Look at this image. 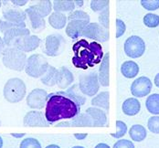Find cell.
<instances>
[{
  "label": "cell",
  "instance_id": "cell-37",
  "mask_svg": "<svg viewBox=\"0 0 159 148\" xmlns=\"http://www.w3.org/2000/svg\"><path fill=\"white\" fill-rule=\"evenodd\" d=\"M99 24L106 29H109V7L105 8L99 14Z\"/></svg>",
  "mask_w": 159,
  "mask_h": 148
},
{
  "label": "cell",
  "instance_id": "cell-33",
  "mask_svg": "<svg viewBox=\"0 0 159 148\" xmlns=\"http://www.w3.org/2000/svg\"><path fill=\"white\" fill-rule=\"evenodd\" d=\"M16 28H20V29H26L27 25L26 23H22V24H14V23H10L7 22L6 20H4L3 18L0 19V32H2L3 34L11 29H16Z\"/></svg>",
  "mask_w": 159,
  "mask_h": 148
},
{
  "label": "cell",
  "instance_id": "cell-47",
  "mask_svg": "<svg viewBox=\"0 0 159 148\" xmlns=\"http://www.w3.org/2000/svg\"><path fill=\"white\" fill-rule=\"evenodd\" d=\"M94 148H110V146L106 144H103V143H101V144H98Z\"/></svg>",
  "mask_w": 159,
  "mask_h": 148
},
{
  "label": "cell",
  "instance_id": "cell-49",
  "mask_svg": "<svg viewBox=\"0 0 159 148\" xmlns=\"http://www.w3.org/2000/svg\"><path fill=\"white\" fill-rule=\"evenodd\" d=\"M155 84H156L157 87L159 88V73H157L156 75V77H155Z\"/></svg>",
  "mask_w": 159,
  "mask_h": 148
},
{
  "label": "cell",
  "instance_id": "cell-25",
  "mask_svg": "<svg viewBox=\"0 0 159 148\" xmlns=\"http://www.w3.org/2000/svg\"><path fill=\"white\" fill-rule=\"evenodd\" d=\"M121 72L127 79L134 78L139 73V66L132 61H125L121 66Z\"/></svg>",
  "mask_w": 159,
  "mask_h": 148
},
{
  "label": "cell",
  "instance_id": "cell-46",
  "mask_svg": "<svg viewBox=\"0 0 159 148\" xmlns=\"http://www.w3.org/2000/svg\"><path fill=\"white\" fill-rule=\"evenodd\" d=\"M87 133H83V134H79V133H75L74 134V136H75V138H77V139H79V140H82V139H85L86 137H87Z\"/></svg>",
  "mask_w": 159,
  "mask_h": 148
},
{
  "label": "cell",
  "instance_id": "cell-18",
  "mask_svg": "<svg viewBox=\"0 0 159 148\" xmlns=\"http://www.w3.org/2000/svg\"><path fill=\"white\" fill-rule=\"evenodd\" d=\"M85 114L90 117L93 123V127H103L107 125V115L102 109L90 107L86 109Z\"/></svg>",
  "mask_w": 159,
  "mask_h": 148
},
{
  "label": "cell",
  "instance_id": "cell-32",
  "mask_svg": "<svg viewBox=\"0 0 159 148\" xmlns=\"http://www.w3.org/2000/svg\"><path fill=\"white\" fill-rule=\"evenodd\" d=\"M69 22L72 21V20H83V21H87L90 23V16L89 14H87L86 12L82 11V10H75L72 11L69 14V16H67Z\"/></svg>",
  "mask_w": 159,
  "mask_h": 148
},
{
  "label": "cell",
  "instance_id": "cell-51",
  "mask_svg": "<svg viewBox=\"0 0 159 148\" xmlns=\"http://www.w3.org/2000/svg\"><path fill=\"white\" fill-rule=\"evenodd\" d=\"M46 148H61L59 146L57 145H50V146H48Z\"/></svg>",
  "mask_w": 159,
  "mask_h": 148
},
{
  "label": "cell",
  "instance_id": "cell-48",
  "mask_svg": "<svg viewBox=\"0 0 159 148\" xmlns=\"http://www.w3.org/2000/svg\"><path fill=\"white\" fill-rule=\"evenodd\" d=\"M83 3H84V1H82V0H76V1H74V4H75V7L76 6H78V7H82L83 6Z\"/></svg>",
  "mask_w": 159,
  "mask_h": 148
},
{
  "label": "cell",
  "instance_id": "cell-1",
  "mask_svg": "<svg viewBox=\"0 0 159 148\" xmlns=\"http://www.w3.org/2000/svg\"><path fill=\"white\" fill-rule=\"evenodd\" d=\"M80 113V107L77 106L70 99L56 93L48 94L45 107V117L49 124L61 120L72 119Z\"/></svg>",
  "mask_w": 159,
  "mask_h": 148
},
{
  "label": "cell",
  "instance_id": "cell-26",
  "mask_svg": "<svg viewBox=\"0 0 159 148\" xmlns=\"http://www.w3.org/2000/svg\"><path fill=\"white\" fill-rule=\"evenodd\" d=\"M58 74H59V70H57L54 66L49 65L45 74L40 78V81L46 86L53 87L57 83Z\"/></svg>",
  "mask_w": 159,
  "mask_h": 148
},
{
  "label": "cell",
  "instance_id": "cell-28",
  "mask_svg": "<svg viewBox=\"0 0 159 148\" xmlns=\"http://www.w3.org/2000/svg\"><path fill=\"white\" fill-rule=\"evenodd\" d=\"M52 8L54 12H72L75 9V4L72 0H55L52 2Z\"/></svg>",
  "mask_w": 159,
  "mask_h": 148
},
{
  "label": "cell",
  "instance_id": "cell-20",
  "mask_svg": "<svg viewBox=\"0 0 159 148\" xmlns=\"http://www.w3.org/2000/svg\"><path fill=\"white\" fill-rule=\"evenodd\" d=\"M88 24L89 22L83 20L70 21L66 26V34L72 39H78L82 37V32Z\"/></svg>",
  "mask_w": 159,
  "mask_h": 148
},
{
  "label": "cell",
  "instance_id": "cell-27",
  "mask_svg": "<svg viewBox=\"0 0 159 148\" xmlns=\"http://www.w3.org/2000/svg\"><path fill=\"white\" fill-rule=\"evenodd\" d=\"M109 92H102L92 99V105L96 108L103 109L106 112L109 111Z\"/></svg>",
  "mask_w": 159,
  "mask_h": 148
},
{
  "label": "cell",
  "instance_id": "cell-50",
  "mask_svg": "<svg viewBox=\"0 0 159 148\" xmlns=\"http://www.w3.org/2000/svg\"><path fill=\"white\" fill-rule=\"evenodd\" d=\"M11 135L14 136V137H16V138H19V137H23V136L25 135V133H21V134H15V133H12Z\"/></svg>",
  "mask_w": 159,
  "mask_h": 148
},
{
  "label": "cell",
  "instance_id": "cell-38",
  "mask_svg": "<svg viewBox=\"0 0 159 148\" xmlns=\"http://www.w3.org/2000/svg\"><path fill=\"white\" fill-rule=\"evenodd\" d=\"M19 148H41V145L37 139L30 137L24 139L21 142Z\"/></svg>",
  "mask_w": 159,
  "mask_h": 148
},
{
  "label": "cell",
  "instance_id": "cell-10",
  "mask_svg": "<svg viewBox=\"0 0 159 148\" xmlns=\"http://www.w3.org/2000/svg\"><path fill=\"white\" fill-rule=\"evenodd\" d=\"M48 101V93L43 89H34L27 97V104L32 109H43L46 107Z\"/></svg>",
  "mask_w": 159,
  "mask_h": 148
},
{
  "label": "cell",
  "instance_id": "cell-34",
  "mask_svg": "<svg viewBox=\"0 0 159 148\" xmlns=\"http://www.w3.org/2000/svg\"><path fill=\"white\" fill-rule=\"evenodd\" d=\"M143 23L148 28H157L159 26V16L153 13H148L143 16Z\"/></svg>",
  "mask_w": 159,
  "mask_h": 148
},
{
  "label": "cell",
  "instance_id": "cell-12",
  "mask_svg": "<svg viewBox=\"0 0 159 148\" xmlns=\"http://www.w3.org/2000/svg\"><path fill=\"white\" fill-rule=\"evenodd\" d=\"M30 30L27 28L26 29H20V28L11 29L4 33L3 40L7 48H15L16 43L22 38L26 36H30Z\"/></svg>",
  "mask_w": 159,
  "mask_h": 148
},
{
  "label": "cell",
  "instance_id": "cell-44",
  "mask_svg": "<svg viewBox=\"0 0 159 148\" xmlns=\"http://www.w3.org/2000/svg\"><path fill=\"white\" fill-rule=\"evenodd\" d=\"M13 6H16V7H23L28 3V0H12L11 1Z\"/></svg>",
  "mask_w": 159,
  "mask_h": 148
},
{
  "label": "cell",
  "instance_id": "cell-9",
  "mask_svg": "<svg viewBox=\"0 0 159 148\" xmlns=\"http://www.w3.org/2000/svg\"><path fill=\"white\" fill-rule=\"evenodd\" d=\"M82 37L103 43L109 40L110 35L109 30L102 27L99 23H89L82 32Z\"/></svg>",
  "mask_w": 159,
  "mask_h": 148
},
{
  "label": "cell",
  "instance_id": "cell-55",
  "mask_svg": "<svg viewBox=\"0 0 159 148\" xmlns=\"http://www.w3.org/2000/svg\"><path fill=\"white\" fill-rule=\"evenodd\" d=\"M0 125H1V121H0Z\"/></svg>",
  "mask_w": 159,
  "mask_h": 148
},
{
  "label": "cell",
  "instance_id": "cell-8",
  "mask_svg": "<svg viewBox=\"0 0 159 148\" xmlns=\"http://www.w3.org/2000/svg\"><path fill=\"white\" fill-rule=\"evenodd\" d=\"M145 51V43L138 36H131L125 40V52L128 57L137 59L143 56Z\"/></svg>",
  "mask_w": 159,
  "mask_h": 148
},
{
  "label": "cell",
  "instance_id": "cell-39",
  "mask_svg": "<svg viewBox=\"0 0 159 148\" xmlns=\"http://www.w3.org/2000/svg\"><path fill=\"white\" fill-rule=\"evenodd\" d=\"M147 127L150 132L154 133H159V116H153L149 118Z\"/></svg>",
  "mask_w": 159,
  "mask_h": 148
},
{
  "label": "cell",
  "instance_id": "cell-36",
  "mask_svg": "<svg viewBox=\"0 0 159 148\" xmlns=\"http://www.w3.org/2000/svg\"><path fill=\"white\" fill-rule=\"evenodd\" d=\"M115 125H116L117 131H116V132L110 133L111 136L114 137V138H121V137H123L126 133V132H127V125H126V123L122 122V121H116Z\"/></svg>",
  "mask_w": 159,
  "mask_h": 148
},
{
  "label": "cell",
  "instance_id": "cell-54",
  "mask_svg": "<svg viewBox=\"0 0 159 148\" xmlns=\"http://www.w3.org/2000/svg\"><path fill=\"white\" fill-rule=\"evenodd\" d=\"M2 6V1H0V7Z\"/></svg>",
  "mask_w": 159,
  "mask_h": 148
},
{
  "label": "cell",
  "instance_id": "cell-40",
  "mask_svg": "<svg viewBox=\"0 0 159 148\" xmlns=\"http://www.w3.org/2000/svg\"><path fill=\"white\" fill-rule=\"evenodd\" d=\"M141 5L146 10L154 11L159 8V0H142Z\"/></svg>",
  "mask_w": 159,
  "mask_h": 148
},
{
  "label": "cell",
  "instance_id": "cell-15",
  "mask_svg": "<svg viewBox=\"0 0 159 148\" xmlns=\"http://www.w3.org/2000/svg\"><path fill=\"white\" fill-rule=\"evenodd\" d=\"M3 19L14 24H22L26 23L25 21L27 20V15L25 10L23 11L18 8L7 7L3 9Z\"/></svg>",
  "mask_w": 159,
  "mask_h": 148
},
{
  "label": "cell",
  "instance_id": "cell-42",
  "mask_svg": "<svg viewBox=\"0 0 159 148\" xmlns=\"http://www.w3.org/2000/svg\"><path fill=\"white\" fill-rule=\"evenodd\" d=\"M112 148H134V145L133 144V142L129 141L127 139H123L117 141L113 145Z\"/></svg>",
  "mask_w": 159,
  "mask_h": 148
},
{
  "label": "cell",
  "instance_id": "cell-53",
  "mask_svg": "<svg viewBox=\"0 0 159 148\" xmlns=\"http://www.w3.org/2000/svg\"><path fill=\"white\" fill-rule=\"evenodd\" d=\"M72 148H84L83 146H73Z\"/></svg>",
  "mask_w": 159,
  "mask_h": 148
},
{
  "label": "cell",
  "instance_id": "cell-45",
  "mask_svg": "<svg viewBox=\"0 0 159 148\" xmlns=\"http://www.w3.org/2000/svg\"><path fill=\"white\" fill-rule=\"evenodd\" d=\"M6 49H7V46H6V44H5V42H4L3 38H0V58L3 57V54H4Z\"/></svg>",
  "mask_w": 159,
  "mask_h": 148
},
{
  "label": "cell",
  "instance_id": "cell-5",
  "mask_svg": "<svg viewBox=\"0 0 159 148\" xmlns=\"http://www.w3.org/2000/svg\"><path fill=\"white\" fill-rule=\"evenodd\" d=\"M48 60L42 54H33L27 60L26 73L31 78H41L48 68Z\"/></svg>",
  "mask_w": 159,
  "mask_h": 148
},
{
  "label": "cell",
  "instance_id": "cell-41",
  "mask_svg": "<svg viewBox=\"0 0 159 148\" xmlns=\"http://www.w3.org/2000/svg\"><path fill=\"white\" fill-rule=\"evenodd\" d=\"M115 26H116L115 37H116V38H118L122 37L125 34V30H126V26H125V22L122 19H120V18H116V20H115Z\"/></svg>",
  "mask_w": 159,
  "mask_h": 148
},
{
  "label": "cell",
  "instance_id": "cell-30",
  "mask_svg": "<svg viewBox=\"0 0 159 148\" xmlns=\"http://www.w3.org/2000/svg\"><path fill=\"white\" fill-rule=\"evenodd\" d=\"M33 9H35L39 15L43 17L50 15L51 10H52V2L49 0H43V1H39L36 5L31 6Z\"/></svg>",
  "mask_w": 159,
  "mask_h": 148
},
{
  "label": "cell",
  "instance_id": "cell-19",
  "mask_svg": "<svg viewBox=\"0 0 159 148\" xmlns=\"http://www.w3.org/2000/svg\"><path fill=\"white\" fill-rule=\"evenodd\" d=\"M58 93L61 94V95H63V96L67 97V98L70 99L79 107L84 105V103L86 102V96L80 90L78 83L73 84L71 87H70L65 92H58Z\"/></svg>",
  "mask_w": 159,
  "mask_h": 148
},
{
  "label": "cell",
  "instance_id": "cell-2",
  "mask_svg": "<svg viewBox=\"0 0 159 148\" xmlns=\"http://www.w3.org/2000/svg\"><path fill=\"white\" fill-rule=\"evenodd\" d=\"M72 49L75 54L74 56L79 58L88 67L99 64L104 56L102 45L96 41L89 43L86 39H80L73 45Z\"/></svg>",
  "mask_w": 159,
  "mask_h": 148
},
{
  "label": "cell",
  "instance_id": "cell-7",
  "mask_svg": "<svg viewBox=\"0 0 159 148\" xmlns=\"http://www.w3.org/2000/svg\"><path fill=\"white\" fill-rule=\"evenodd\" d=\"M79 87L85 96H94L100 89L98 73L96 71L89 74H82L79 78Z\"/></svg>",
  "mask_w": 159,
  "mask_h": 148
},
{
  "label": "cell",
  "instance_id": "cell-16",
  "mask_svg": "<svg viewBox=\"0 0 159 148\" xmlns=\"http://www.w3.org/2000/svg\"><path fill=\"white\" fill-rule=\"evenodd\" d=\"M41 43L40 38L36 36V35H30L22 38L16 45V49L23 51L24 53L26 52H30L39 47Z\"/></svg>",
  "mask_w": 159,
  "mask_h": 148
},
{
  "label": "cell",
  "instance_id": "cell-6",
  "mask_svg": "<svg viewBox=\"0 0 159 148\" xmlns=\"http://www.w3.org/2000/svg\"><path fill=\"white\" fill-rule=\"evenodd\" d=\"M41 49L44 54L49 57L60 56L66 49L65 38L61 34H50L45 38L44 47Z\"/></svg>",
  "mask_w": 159,
  "mask_h": 148
},
{
  "label": "cell",
  "instance_id": "cell-14",
  "mask_svg": "<svg viewBox=\"0 0 159 148\" xmlns=\"http://www.w3.org/2000/svg\"><path fill=\"white\" fill-rule=\"evenodd\" d=\"M24 126L29 127H48L49 125L45 114L40 111H30L24 116Z\"/></svg>",
  "mask_w": 159,
  "mask_h": 148
},
{
  "label": "cell",
  "instance_id": "cell-17",
  "mask_svg": "<svg viewBox=\"0 0 159 148\" xmlns=\"http://www.w3.org/2000/svg\"><path fill=\"white\" fill-rule=\"evenodd\" d=\"M54 126L55 127H93V123L90 117L86 114L80 113L79 114L72 118V120L54 124Z\"/></svg>",
  "mask_w": 159,
  "mask_h": 148
},
{
  "label": "cell",
  "instance_id": "cell-3",
  "mask_svg": "<svg viewBox=\"0 0 159 148\" xmlns=\"http://www.w3.org/2000/svg\"><path fill=\"white\" fill-rule=\"evenodd\" d=\"M26 84L19 78L9 79L4 86L3 93L5 99L11 103L21 101L26 95Z\"/></svg>",
  "mask_w": 159,
  "mask_h": 148
},
{
  "label": "cell",
  "instance_id": "cell-22",
  "mask_svg": "<svg viewBox=\"0 0 159 148\" xmlns=\"http://www.w3.org/2000/svg\"><path fill=\"white\" fill-rule=\"evenodd\" d=\"M109 58H110L109 52L105 53L99 68V74H98L99 82L103 87H108L110 84L109 83Z\"/></svg>",
  "mask_w": 159,
  "mask_h": 148
},
{
  "label": "cell",
  "instance_id": "cell-23",
  "mask_svg": "<svg viewBox=\"0 0 159 148\" xmlns=\"http://www.w3.org/2000/svg\"><path fill=\"white\" fill-rule=\"evenodd\" d=\"M122 110L125 114L128 116H134L140 112L141 103L136 98H128L124 101L122 105Z\"/></svg>",
  "mask_w": 159,
  "mask_h": 148
},
{
  "label": "cell",
  "instance_id": "cell-13",
  "mask_svg": "<svg viewBox=\"0 0 159 148\" xmlns=\"http://www.w3.org/2000/svg\"><path fill=\"white\" fill-rule=\"evenodd\" d=\"M25 13L27 15V19L29 20L30 30L32 32L39 33L45 29L46 21L43 16H41L31 7L25 9Z\"/></svg>",
  "mask_w": 159,
  "mask_h": 148
},
{
  "label": "cell",
  "instance_id": "cell-35",
  "mask_svg": "<svg viewBox=\"0 0 159 148\" xmlns=\"http://www.w3.org/2000/svg\"><path fill=\"white\" fill-rule=\"evenodd\" d=\"M109 3L108 0H93L91 2V8L94 12H102L109 7Z\"/></svg>",
  "mask_w": 159,
  "mask_h": 148
},
{
  "label": "cell",
  "instance_id": "cell-4",
  "mask_svg": "<svg viewBox=\"0 0 159 148\" xmlns=\"http://www.w3.org/2000/svg\"><path fill=\"white\" fill-rule=\"evenodd\" d=\"M27 60L26 53L16 48H7L2 57L4 66L16 71H22L25 70Z\"/></svg>",
  "mask_w": 159,
  "mask_h": 148
},
{
  "label": "cell",
  "instance_id": "cell-24",
  "mask_svg": "<svg viewBox=\"0 0 159 148\" xmlns=\"http://www.w3.org/2000/svg\"><path fill=\"white\" fill-rule=\"evenodd\" d=\"M67 16L60 12H52L48 16V23L55 29H62L65 28L67 26Z\"/></svg>",
  "mask_w": 159,
  "mask_h": 148
},
{
  "label": "cell",
  "instance_id": "cell-43",
  "mask_svg": "<svg viewBox=\"0 0 159 148\" xmlns=\"http://www.w3.org/2000/svg\"><path fill=\"white\" fill-rule=\"evenodd\" d=\"M71 61H72V63H73V65L75 66L76 68H79V69H82V70H87L89 67L86 65L85 63H83L80 60L79 58H77L76 56H73L72 57V60H71Z\"/></svg>",
  "mask_w": 159,
  "mask_h": 148
},
{
  "label": "cell",
  "instance_id": "cell-31",
  "mask_svg": "<svg viewBox=\"0 0 159 148\" xmlns=\"http://www.w3.org/2000/svg\"><path fill=\"white\" fill-rule=\"evenodd\" d=\"M145 106L147 111L152 114H159V94L154 93L146 99Z\"/></svg>",
  "mask_w": 159,
  "mask_h": 148
},
{
  "label": "cell",
  "instance_id": "cell-29",
  "mask_svg": "<svg viewBox=\"0 0 159 148\" xmlns=\"http://www.w3.org/2000/svg\"><path fill=\"white\" fill-rule=\"evenodd\" d=\"M129 135L134 142H142L145 139L147 133L146 130L141 124H134L129 130Z\"/></svg>",
  "mask_w": 159,
  "mask_h": 148
},
{
  "label": "cell",
  "instance_id": "cell-11",
  "mask_svg": "<svg viewBox=\"0 0 159 148\" xmlns=\"http://www.w3.org/2000/svg\"><path fill=\"white\" fill-rule=\"evenodd\" d=\"M152 82L149 78L142 76L134 80L131 85V92L134 97L142 98L148 95L152 90Z\"/></svg>",
  "mask_w": 159,
  "mask_h": 148
},
{
  "label": "cell",
  "instance_id": "cell-52",
  "mask_svg": "<svg viewBox=\"0 0 159 148\" xmlns=\"http://www.w3.org/2000/svg\"><path fill=\"white\" fill-rule=\"evenodd\" d=\"M3 146V140H2V137L0 136V148H2Z\"/></svg>",
  "mask_w": 159,
  "mask_h": 148
},
{
  "label": "cell",
  "instance_id": "cell-21",
  "mask_svg": "<svg viewBox=\"0 0 159 148\" xmlns=\"http://www.w3.org/2000/svg\"><path fill=\"white\" fill-rule=\"evenodd\" d=\"M73 82H74V76H73L72 72L68 68L62 66L59 70L58 80H57L56 85L60 89L64 90V89H67L69 86H70Z\"/></svg>",
  "mask_w": 159,
  "mask_h": 148
}]
</instances>
